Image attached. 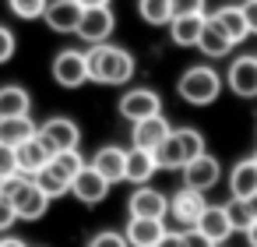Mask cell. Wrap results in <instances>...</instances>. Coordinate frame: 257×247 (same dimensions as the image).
I'll return each instance as SVG.
<instances>
[{
    "mask_svg": "<svg viewBox=\"0 0 257 247\" xmlns=\"http://www.w3.org/2000/svg\"><path fill=\"white\" fill-rule=\"evenodd\" d=\"M85 53H88V78L99 85H127L138 71L131 50H123L116 43H95Z\"/></svg>",
    "mask_w": 257,
    "mask_h": 247,
    "instance_id": "cell-1",
    "label": "cell"
},
{
    "mask_svg": "<svg viewBox=\"0 0 257 247\" xmlns=\"http://www.w3.org/2000/svg\"><path fill=\"white\" fill-rule=\"evenodd\" d=\"M222 74L215 71V67H208V64H194V67H187L183 74H180V81H176V96L183 99V103H190V106H211L218 96H222Z\"/></svg>",
    "mask_w": 257,
    "mask_h": 247,
    "instance_id": "cell-2",
    "label": "cell"
},
{
    "mask_svg": "<svg viewBox=\"0 0 257 247\" xmlns=\"http://www.w3.org/2000/svg\"><path fill=\"white\" fill-rule=\"evenodd\" d=\"M201 152H204V134L197 127H173L169 138L155 148V159H159V170H183Z\"/></svg>",
    "mask_w": 257,
    "mask_h": 247,
    "instance_id": "cell-3",
    "label": "cell"
},
{
    "mask_svg": "<svg viewBox=\"0 0 257 247\" xmlns=\"http://www.w3.org/2000/svg\"><path fill=\"white\" fill-rule=\"evenodd\" d=\"M4 194H8V201L15 205L18 219H29V222L43 219L46 208H50V201H53V198L36 184V177H15V180H8V184H4Z\"/></svg>",
    "mask_w": 257,
    "mask_h": 247,
    "instance_id": "cell-4",
    "label": "cell"
},
{
    "mask_svg": "<svg viewBox=\"0 0 257 247\" xmlns=\"http://www.w3.org/2000/svg\"><path fill=\"white\" fill-rule=\"evenodd\" d=\"M50 74H53V81L60 89H81L85 81H92L88 78V53L85 50H74V46L60 50L53 57V64H50Z\"/></svg>",
    "mask_w": 257,
    "mask_h": 247,
    "instance_id": "cell-5",
    "label": "cell"
},
{
    "mask_svg": "<svg viewBox=\"0 0 257 247\" xmlns=\"http://www.w3.org/2000/svg\"><path fill=\"white\" fill-rule=\"evenodd\" d=\"M204 208H208V201H204L201 191L180 187V191L169 198V215H166V219H173V229H194Z\"/></svg>",
    "mask_w": 257,
    "mask_h": 247,
    "instance_id": "cell-6",
    "label": "cell"
},
{
    "mask_svg": "<svg viewBox=\"0 0 257 247\" xmlns=\"http://www.w3.org/2000/svg\"><path fill=\"white\" fill-rule=\"evenodd\" d=\"M39 138L46 141L50 152H71L81 148V127L71 117H46L39 124Z\"/></svg>",
    "mask_w": 257,
    "mask_h": 247,
    "instance_id": "cell-7",
    "label": "cell"
},
{
    "mask_svg": "<svg viewBox=\"0 0 257 247\" xmlns=\"http://www.w3.org/2000/svg\"><path fill=\"white\" fill-rule=\"evenodd\" d=\"M113 29H116V15H113V8H109V4H106V8H85L74 36H78V39H85L88 46H95V43H109Z\"/></svg>",
    "mask_w": 257,
    "mask_h": 247,
    "instance_id": "cell-8",
    "label": "cell"
},
{
    "mask_svg": "<svg viewBox=\"0 0 257 247\" xmlns=\"http://www.w3.org/2000/svg\"><path fill=\"white\" fill-rule=\"evenodd\" d=\"M116 110H120V117H123V120L138 124V120H145V117L162 113V96H159L155 89H127V92L120 96Z\"/></svg>",
    "mask_w": 257,
    "mask_h": 247,
    "instance_id": "cell-9",
    "label": "cell"
},
{
    "mask_svg": "<svg viewBox=\"0 0 257 247\" xmlns=\"http://www.w3.org/2000/svg\"><path fill=\"white\" fill-rule=\"evenodd\" d=\"M109 180L92 166V162H85L81 170H78V177L71 180V198H78L81 205H99V201H106L109 198Z\"/></svg>",
    "mask_w": 257,
    "mask_h": 247,
    "instance_id": "cell-10",
    "label": "cell"
},
{
    "mask_svg": "<svg viewBox=\"0 0 257 247\" xmlns=\"http://www.w3.org/2000/svg\"><path fill=\"white\" fill-rule=\"evenodd\" d=\"M225 85L239 99H257V53L236 57L229 64V71H225Z\"/></svg>",
    "mask_w": 257,
    "mask_h": 247,
    "instance_id": "cell-11",
    "label": "cell"
},
{
    "mask_svg": "<svg viewBox=\"0 0 257 247\" xmlns=\"http://www.w3.org/2000/svg\"><path fill=\"white\" fill-rule=\"evenodd\" d=\"M183 187H194V191H211L218 180H222V166H218V159L215 155H208V152H201L197 159H190L183 170Z\"/></svg>",
    "mask_w": 257,
    "mask_h": 247,
    "instance_id": "cell-12",
    "label": "cell"
},
{
    "mask_svg": "<svg viewBox=\"0 0 257 247\" xmlns=\"http://www.w3.org/2000/svg\"><path fill=\"white\" fill-rule=\"evenodd\" d=\"M127 212L138 215V219H166V215H169V198H166L162 191L141 184V187L131 191V198H127Z\"/></svg>",
    "mask_w": 257,
    "mask_h": 247,
    "instance_id": "cell-13",
    "label": "cell"
},
{
    "mask_svg": "<svg viewBox=\"0 0 257 247\" xmlns=\"http://www.w3.org/2000/svg\"><path fill=\"white\" fill-rule=\"evenodd\" d=\"M81 11H85V8L78 4V0H50L43 22H46V29H53V32H60V36H71V32H78Z\"/></svg>",
    "mask_w": 257,
    "mask_h": 247,
    "instance_id": "cell-14",
    "label": "cell"
},
{
    "mask_svg": "<svg viewBox=\"0 0 257 247\" xmlns=\"http://www.w3.org/2000/svg\"><path fill=\"white\" fill-rule=\"evenodd\" d=\"M15 155H18V173L22 177H36V173H43L46 166H50V148H46V141L39 138V134H32V138H25L22 145H15Z\"/></svg>",
    "mask_w": 257,
    "mask_h": 247,
    "instance_id": "cell-15",
    "label": "cell"
},
{
    "mask_svg": "<svg viewBox=\"0 0 257 247\" xmlns=\"http://www.w3.org/2000/svg\"><path fill=\"white\" fill-rule=\"evenodd\" d=\"M169 131H173V124L166 120V113H155V117H145V120L131 124V141L155 152V148L169 138Z\"/></svg>",
    "mask_w": 257,
    "mask_h": 247,
    "instance_id": "cell-16",
    "label": "cell"
},
{
    "mask_svg": "<svg viewBox=\"0 0 257 247\" xmlns=\"http://www.w3.org/2000/svg\"><path fill=\"white\" fill-rule=\"evenodd\" d=\"M166 233H169L166 219H138V215H131V222L123 229L131 247H159Z\"/></svg>",
    "mask_w": 257,
    "mask_h": 247,
    "instance_id": "cell-17",
    "label": "cell"
},
{
    "mask_svg": "<svg viewBox=\"0 0 257 247\" xmlns=\"http://www.w3.org/2000/svg\"><path fill=\"white\" fill-rule=\"evenodd\" d=\"M88 162H92L109 184H123V180H127V148H120V145H102Z\"/></svg>",
    "mask_w": 257,
    "mask_h": 247,
    "instance_id": "cell-18",
    "label": "cell"
},
{
    "mask_svg": "<svg viewBox=\"0 0 257 247\" xmlns=\"http://www.w3.org/2000/svg\"><path fill=\"white\" fill-rule=\"evenodd\" d=\"M211 22L232 39V46H239L246 36H250V25H246V15H243V4H222L211 11Z\"/></svg>",
    "mask_w": 257,
    "mask_h": 247,
    "instance_id": "cell-19",
    "label": "cell"
},
{
    "mask_svg": "<svg viewBox=\"0 0 257 247\" xmlns=\"http://www.w3.org/2000/svg\"><path fill=\"white\" fill-rule=\"evenodd\" d=\"M155 173H159L155 152H152V148H141V145H131V148H127V184L141 187V184H148Z\"/></svg>",
    "mask_w": 257,
    "mask_h": 247,
    "instance_id": "cell-20",
    "label": "cell"
},
{
    "mask_svg": "<svg viewBox=\"0 0 257 247\" xmlns=\"http://www.w3.org/2000/svg\"><path fill=\"white\" fill-rule=\"evenodd\" d=\"M194 229H201L211 243H225V240L232 236V222H229V215H225V205H208V208L201 212V219H197Z\"/></svg>",
    "mask_w": 257,
    "mask_h": 247,
    "instance_id": "cell-21",
    "label": "cell"
},
{
    "mask_svg": "<svg viewBox=\"0 0 257 247\" xmlns=\"http://www.w3.org/2000/svg\"><path fill=\"white\" fill-rule=\"evenodd\" d=\"M229 194L232 198H253L257 194V159H239L232 170H229Z\"/></svg>",
    "mask_w": 257,
    "mask_h": 247,
    "instance_id": "cell-22",
    "label": "cell"
},
{
    "mask_svg": "<svg viewBox=\"0 0 257 247\" xmlns=\"http://www.w3.org/2000/svg\"><path fill=\"white\" fill-rule=\"evenodd\" d=\"M204 22H208V15H176L166 29H169V39L176 46H197Z\"/></svg>",
    "mask_w": 257,
    "mask_h": 247,
    "instance_id": "cell-23",
    "label": "cell"
},
{
    "mask_svg": "<svg viewBox=\"0 0 257 247\" xmlns=\"http://www.w3.org/2000/svg\"><path fill=\"white\" fill-rule=\"evenodd\" d=\"M32 113V96L25 85L11 81L0 85V117H29Z\"/></svg>",
    "mask_w": 257,
    "mask_h": 247,
    "instance_id": "cell-24",
    "label": "cell"
},
{
    "mask_svg": "<svg viewBox=\"0 0 257 247\" xmlns=\"http://www.w3.org/2000/svg\"><path fill=\"white\" fill-rule=\"evenodd\" d=\"M39 134V124L32 117H0V145H22L25 138Z\"/></svg>",
    "mask_w": 257,
    "mask_h": 247,
    "instance_id": "cell-25",
    "label": "cell"
},
{
    "mask_svg": "<svg viewBox=\"0 0 257 247\" xmlns=\"http://www.w3.org/2000/svg\"><path fill=\"white\" fill-rule=\"evenodd\" d=\"M197 50L204 53V57H211V60H218V57H225L229 50H232V39L211 22V15H208V22H204V29H201V39H197Z\"/></svg>",
    "mask_w": 257,
    "mask_h": 247,
    "instance_id": "cell-26",
    "label": "cell"
},
{
    "mask_svg": "<svg viewBox=\"0 0 257 247\" xmlns=\"http://www.w3.org/2000/svg\"><path fill=\"white\" fill-rule=\"evenodd\" d=\"M138 15H141V22L162 29V25L173 22V4L169 0H138Z\"/></svg>",
    "mask_w": 257,
    "mask_h": 247,
    "instance_id": "cell-27",
    "label": "cell"
},
{
    "mask_svg": "<svg viewBox=\"0 0 257 247\" xmlns=\"http://www.w3.org/2000/svg\"><path fill=\"white\" fill-rule=\"evenodd\" d=\"M81 166H85L81 152H78V148H71V152H53L46 170H53V173H57V177H64V180H74Z\"/></svg>",
    "mask_w": 257,
    "mask_h": 247,
    "instance_id": "cell-28",
    "label": "cell"
},
{
    "mask_svg": "<svg viewBox=\"0 0 257 247\" xmlns=\"http://www.w3.org/2000/svg\"><path fill=\"white\" fill-rule=\"evenodd\" d=\"M225 215H229V222H232V233H246V226L257 219L253 208H250V201H246V198H232V194H229V201H225Z\"/></svg>",
    "mask_w": 257,
    "mask_h": 247,
    "instance_id": "cell-29",
    "label": "cell"
},
{
    "mask_svg": "<svg viewBox=\"0 0 257 247\" xmlns=\"http://www.w3.org/2000/svg\"><path fill=\"white\" fill-rule=\"evenodd\" d=\"M46 4H50V0H8L11 15L22 18V22H36V18H43V15H46Z\"/></svg>",
    "mask_w": 257,
    "mask_h": 247,
    "instance_id": "cell-30",
    "label": "cell"
},
{
    "mask_svg": "<svg viewBox=\"0 0 257 247\" xmlns=\"http://www.w3.org/2000/svg\"><path fill=\"white\" fill-rule=\"evenodd\" d=\"M36 184L50 194V198H64V194H71V180H64V177H57L53 170H43V173H36Z\"/></svg>",
    "mask_w": 257,
    "mask_h": 247,
    "instance_id": "cell-31",
    "label": "cell"
},
{
    "mask_svg": "<svg viewBox=\"0 0 257 247\" xmlns=\"http://www.w3.org/2000/svg\"><path fill=\"white\" fill-rule=\"evenodd\" d=\"M15 177H22L18 173V155H15L11 145H0V187H4L8 180H15Z\"/></svg>",
    "mask_w": 257,
    "mask_h": 247,
    "instance_id": "cell-32",
    "label": "cell"
},
{
    "mask_svg": "<svg viewBox=\"0 0 257 247\" xmlns=\"http://www.w3.org/2000/svg\"><path fill=\"white\" fill-rule=\"evenodd\" d=\"M88 247H131V243H127L123 233H116V229H102V233H95V236L88 240Z\"/></svg>",
    "mask_w": 257,
    "mask_h": 247,
    "instance_id": "cell-33",
    "label": "cell"
},
{
    "mask_svg": "<svg viewBox=\"0 0 257 247\" xmlns=\"http://www.w3.org/2000/svg\"><path fill=\"white\" fill-rule=\"evenodd\" d=\"M173 4V18L176 15H208V0H169Z\"/></svg>",
    "mask_w": 257,
    "mask_h": 247,
    "instance_id": "cell-34",
    "label": "cell"
},
{
    "mask_svg": "<svg viewBox=\"0 0 257 247\" xmlns=\"http://www.w3.org/2000/svg\"><path fill=\"white\" fill-rule=\"evenodd\" d=\"M15 46H18L15 32H11L8 25H0V64H8V60L15 57Z\"/></svg>",
    "mask_w": 257,
    "mask_h": 247,
    "instance_id": "cell-35",
    "label": "cell"
},
{
    "mask_svg": "<svg viewBox=\"0 0 257 247\" xmlns=\"http://www.w3.org/2000/svg\"><path fill=\"white\" fill-rule=\"evenodd\" d=\"M15 222H18V212H15V205L8 201V194H0V233H8Z\"/></svg>",
    "mask_w": 257,
    "mask_h": 247,
    "instance_id": "cell-36",
    "label": "cell"
},
{
    "mask_svg": "<svg viewBox=\"0 0 257 247\" xmlns=\"http://www.w3.org/2000/svg\"><path fill=\"white\" fill-rule=\"evenodd\" d=\"M183 247H215L201 229H183Z\"/></svg>",
    "mask_w": 257,
    "mask_h": 247,
    "instance_id": "cell-37",
    "label": "cell"
},
{
    "mask_svg": "<svg viewBox=\"0 0 257 247\" xmlns=\"http://www.w3.org/2000/svg\"><path fill=\"white\" fill-rule=\"evenodd\" d=\"M243 15H246L250 36H257V0H243Z\"/></svg>",
    "mask_w": 257,
    "mask_h": 247,
    "instance_id": "cell-38",
    "label": "cell"
},
{
    "mask_svg": "<svg viewBox=\"0 0 257 247\" xmlns=\"http://www.w3.org/2000/svg\"><path fill=\"white\" fill-rule=\"evenodd\" d=\"M159 247H183V229H169Z\"/></svg>",
    "mask_w": 257,
    "mask_h": 247,
    "instance_id": "cell-39",
    "label": "cell"
},
{
    "mask_svg": "<svg viewBox=\"0 0 257 247\" xmlns=\"http://www.w3.org/2000/svg\"><path fill=\"white\" fill-rule=\"evenodd\" d=\"M0 247H29L22 236H0Z\"/></svg>",
    "mask_w": 257,
    "mask_h": 247,
    "instance_id": "cell-40",
    "label": "cell"
},
{
    "mask_svg": "<svg viewBox=\"0 0 257 247\" xmlns=\"http://www.w3.org/2000/svg\"><path fill=\"white\" fill-rule=\"evenodd\" d=\"M246 243H250V247H257V219L246 226Z\"/></svg>",
    "mask_w": 257,
    "mask_h": 247,
    "instance_id": "cell-41",
    "label": "cell"
},
{
    "mask_svg": "<svg viewBox=\"0 0 257 247\" xmlns=\"http://www.w3.org/2000/svg\"><path fill=\"white\" fill-rule=\"evenodd\" d=\"M81 8H106V4H113V0H78Z\"/></svg>",
    "mask_w": 257,
    "mask_h": 247,
    "instance_id": "cell-42",
    "label": "cell"
},
{
    "mask_svg": "<svg viewBox=\"0 0 257 247\" xmlns=\"http://www.w3.org/2000/svg\"><path fill=\"white\" fill-rule=\"evenodd\" d=\"M250 208H253V215H257V194H253V198H250Z\"/></svg>",
    "mask_w": 257,
    "mask_h": 247,
    "instance_id": "cell-43",
    "label": "cell"
},
{
    "mask_svg": "<svg viewBox=\"0 0 257 247\" xmlns=\"http://www.w3.org/2000/svg\"><path fill=\"white\" fill-rule=\"evenodd\" d=\"M0 194H4V187H0Z\"/></svg>",
    "mask_w": 257,
    "mask_h": 247,
    "instance_id": "cell-44",
    "label": "cell"
},
{
    "mask_svg": "<svg viewBox=\"0 0 257 247\" xmlns=\"http://www.w3.org/2000/svg\"><path fill=\"white\" fill-rule=\"evenodd\" d=\"M215 247H222V243H215Z\"/></svg>",
    "mask_w": 257,
    "mask_h": 247,
    "instance_id": "cell-45",
    "label": "cell"
},
{
    "mask_svg": "<svg viewBox=\"0 0 257 247\" xmlns=\"http://www.w3.org/2000/svg\"><path fill=\"white\" fill-rule=\"evenodd\" d=\"M253 159H257V152H253Z\"/></svg>",
    "mask_w": 257,
    "mask_h": 247,
    "instance_id": "cell-46",
    "label": "cell"
}]
</instances>
